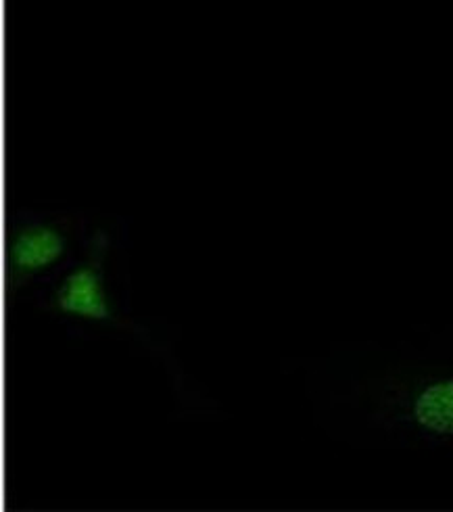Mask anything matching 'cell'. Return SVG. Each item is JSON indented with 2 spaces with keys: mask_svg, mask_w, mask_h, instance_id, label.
<instances>
[{
  "mask_svg": "<svg viewBox=\"0 0 453 512\" xmlns=\"http://www.w3.org/2000/svg\"><path fill=\"white\" fill-rule=\"evenodd\" d=\"M107 247V235L105 232H99V235L92 239L86 262L80 264L74 272L67 274V278L53 297V306L59 314L92 322L115 320L103 278V262Z\"/></svg>",
  "mask_w": 453,
  "mask_h": 512,
  "instance_id": "obj_1",
  "label": "cell"
},
{
  "mask_svg": "<svg viewBox=\"0 0 453 512\" xmlns=\"http://www.w3.org/2000/svg\"><path fill=\"white\" fill-rule=\"evenodd\" d=\"M395 421L420 435L453 439V372H437L410 383L399 395Z\"/></svg>",
  "mask_w": 453,
  "mask_h": 512,
  "instance_id": "obj_2",
  "label": "cell"
},
{
  "mask_svg": "<svg viewBox=\"0 0 453 512\" xmlns=\"http://www.w3.org/2000/svg\"><path fill=\"white\" fill-rule=\"evenodd\" d=\"M69 249V235L61 222L30 220L13 230L9 268L15 287L57 266Z\"/></svg>",
  "mask_w": 453,
  "mask_h": 512,
  "instance_id": "obj_3",
  "label": "cell"
}]
</instances>
